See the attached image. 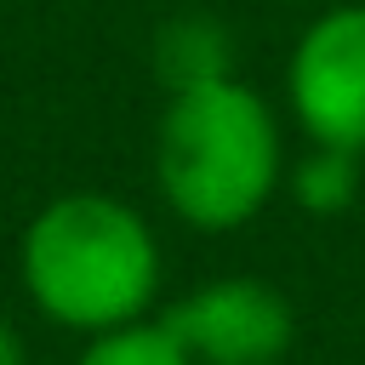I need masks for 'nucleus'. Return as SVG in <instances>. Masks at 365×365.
<instances>
[{"mask_svg": "<svg viewBox=\"0 0 365 365\" xmlns=\"http://www.w3.org/2000/svg\"><path fill=\"white\" fill-rule=\"evenodd\" d=\"M17 285L46 325L103 336L160 308L165 251L148 211L131 200L108 188H68L23 222Z\"/></svg>", "mask_w": 365, "mask_h": 365, "instance_id": "f257e3e1", "label": "nucleus"}, {"mask_svg": "<svg viewBox=\"0 0 365 365\" xmlns=\"http://www.w3.org/2000/svg\"><path fill=\"white\" fill-rule=\"evenodd\" d=\"M0 365H29V348H23V331L0 314Z\"/></svg>", "mask_w": 365, "mask_h": 365, "instance_id": "6e6552de", "label": "nucleus"}, {"mask_svg": "<svg viewBox=\"0 0 365 365\" xmlns=\"http://www.w3.org/2000/svg\"><path fill=\"white\" fill-rule=\"evenodd\" d=\"M74 365H194L188 348L165 331L160 314L137 319V325H120V331H103V336H86Z\"/></svg>", "mask_w": 365, "mask_h": 365, "instance_id": "0eeeda50", "label": "nucleus"}, {"mask_svg": "<svg viewBox=\"0 0 365 365\" xmlns=\"http://www.w3.org/2000/svg\"><path fill=\"white\" fill-rule=\"evenodd\" d=\"M194 365H279L297 342V308L274 279L217 274L160 308Z\"/></svg>", "mask_w": 365, "mask_h": 365, "instance_id": "20e7f679", "label": "nucleus"}, {"mask_svg": "<svg viewBox=\"0 0 365 365\" xmlns=\"http://www.w3.org/2000/svg\"><path fill=\"white\" fill-rule=\"evenodd\" d=\"M285 188H291V200H297L308 217H342V211H354V200H359V188H365V154L308 143V148L285 165Z\"/></svg>", "mask_w": 365, "mask_h": 365, "instance_id": "423d86ee", "label": "nucleus"}, {"mask_svg": "<svg viewBox=\"0 0 365 365\" xmlns=\"http://www.w3.org/2000/svg\"><path fill=\"white\" fill-rule=\"evenodd\" d=\"M154 74H160L165 91L234 74V34H228V23L211 17V11H177V17H165L160 34H154Z\"/></svg>", "mask_w": 365, "mask_h": 365, "instance_id": "39448f33", "label": "nucleus"}, {"mask_svg": "<svg viewBox=\"0 0 365 365\" xmlns=\"http://www.w3.org/2000/svg\"><path fill=\"white\" fill-rule=\"evenodd\" d=\"M285 114L308 143L365 154V0L302 23L285 57Z\"/></svg>", "mask_w": 365, "mask_h": 365, "instance_id": "7ed1b4c3", "label": "nucleus"}, {"mask_svg": "<svg viewBox=\"0 0 365 365\" xmlns=\"http://www.w3.org/2000/svg\"><path fill=\"white\" fill-rule=\"evenodd\" d=\"M285 125L240 74L165 91L154 125V194L194 234L257 222L285 188Z\"/></svg>", "mask_w": 365, "mask_h": 365, "instance_id": "f03ea898", "label": "nucleus"}]
</instances>
